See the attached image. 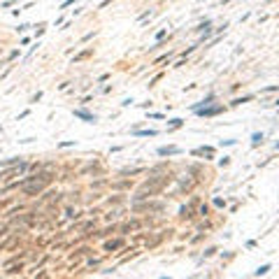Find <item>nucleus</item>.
Segmentation results:
<instances>
[{
	"label": "nucleus",
	"instance_id": "obj_2",
	"mask_svg": "<svg viewBox=\"0 0 279 279\" xmlns=\"http://www.w3.org/2000/svg\"><path fill=\"white\" fill-rule=\"evenodd\" d=\"M177 151H179L177 147H160V149H158V154H160V156H165V154H177Z\"/></svg>",
	"mask_w": 279,
	"mask_h": 279
},
{
	"label": "nucleus",
	"instance_id": "obj_1",
	"mask_svg": "<svg viewBox=\"0 0 279 279\" xmlns=\"http://www.w3.org/2000/svg\"><path fill=\"white\" fill-rule=\"evenodd\" d=\"M75 116H79V119H84V121H89V124H95V121H98L95 114L86 112V109H75Z\"/></svg>",
	"mask_w": 279,
	"mask_h": 279
},
{
	"label": "nucleus",
	"instance_id": "obj_5",
	"mask_svg": "<svg viewBox=\"0 0 279 279\" xmlns=\"http://www.w3.org/2000/svg\"><path fill=\"white\" fill-rule=\"evenodd\" d=\"M261 140H263V135H258V133H256V135H253V140H251V142H253V144H258V142H261Z\"/></svg>",
	"mask_w": 279,
	"mask_h": 279
},
{
	"label": "nucleus",
	"instance_id": "obj_3",
	"mask_svg": "<svg viewBox=\"0 0 279 279\" xmlns=\"http://www.w3.org/2000/svg\"><path fill=\"white\" fill-rule=\"evenodd\" d=\"M135 135H151V137H154L156 130H135Z\"/></svg>",
	"mask_w": 279,
	"mask_h": 279
},
{
	"label": "nucleus",
	"instance_id": "obj_4",
	"mask_svg": "<svg viewBox=\"0 0 279 279\" xmlns=\"http://www.w3.org/2000/svg\"><path fill=\"white\" fill-rule=\"evenodd\" d=\"M268 270H270V265H263V268H258V270H256V275H265Z\"/></svg>",
	"mask_w": 279,
	"mask_h": 279
}]
</instances>
